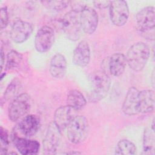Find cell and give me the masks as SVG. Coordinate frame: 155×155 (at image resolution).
I'll use <instances>...</instances> for the list:
<instances>
[{"mask_svg":"<svg viewBox=\"0 0 155 155\" xmlns=\"http://www.w3.org/2000/svg\"><path fill=\"white\" fill-rule=\"evenodd\" d=\"M88 100L91 102H97L108 94L110 88L111 80L108 74L103 70L92 72L89 76Z\"/></svg>","mask_w":155,"mask_h":155,"instance_id":"cell-1","label":"cell"},{"mask_svg":"<svg viewBox=\"0 0 155 155\" xmlns=\"http://www.w3.org/2000/svg\"><path fill=\"white\" fill-rule=\"evenodd\" d=\"M150 54V48L145 43L136 42L128 50L127 56H125L127 63L133 71H140L145 67Z\"/></svg>","mask_w":155,"mask_h":155,"instance_id":"cell-2","label":"cell"},{"mask_svg":"<svg viewBox=\"0 0 155 155\" xmlns=\"http://www.w3.org/2000/svg\"><path fill=\"white\" fill-rule=\"evenodd\" d=\"M89 124L84 116H76L67 127V136L70 142L78 144L84 142L87 137Z\"/></svg>","mask_w":155,"mask_h":155,"instance_id":"cell-3","label":"cell"},{"mask_svg":"<svg viewBox=\"0 0 155 155\" xmlns=\"http://www.w3.org/2000/svg\"><path fill=\"white\" fill-rule=\"evenodd\" d=\"M61 26L68 39L72 41L78 40L82 31L79 13L73 10L67 12L61 19Z\"/></svg>","mask_w":155,"mask_h":155,"instance_id":"cell-4","label":"cell"},{"mask_svg":"<svg viewBox=\"0 0 155 155\" xmlns=\"http://www.w3.org/2000/svg\"><path fill=\"white\" fill-rule=\"evenodd\" d=\"M31 105L30 96L26 93H22L15 97L8 108V118L15 122L26 115Z\"/></svg>","mask_w":155,"mask_h":155,"instance_id":"cell-5","label":"cell"},{"mask_svg":"<svg viewBox=\"0 0 155 155\" xmlns=\"http://www.w3.org/2000/svg\"><path fill=\"white\" fill-rule=\"evenodd\" d=\"M109 14L112 23L117 27L124 25L128 21L130 12L127 2L122 0L111 2Z\"/></svg>","mask_w":155,"mask_h":155,"instance_id":"cell-6","label":"cell"},{"mask_svg":"<svg viewBox=\"0 0 155 155\" xmlns=\"http://www.w3.org/2000/svg\"><path fill=\"white\" fill-rule=\"evenodd\" d=\"M61 140V131L53 121L50 123L43 140L44 153L56 154Z\"/></svg>","mask_w":155,"mask_h":155,"instance_id":"cell-7","label":"cell"},{"mask_svg":"<svg viewBox=\"0 0 155 155\" xmlns=\"http://www.w3.org/2000/svg\"><path fill=\"white\" fill-rule=\"evenodd\" d=\"M55 39L53 29L48 26L41 27L37 31L35 38V47L37 51L45 53L50 50Z\"/></svg>","mask_w":155,"mask_h":155,"instance_id":"cell-8","label":"cell"},{"mask_svg":"<svg viewBox=\"0 0 155 155\" xmlns=\"http://www.w3.org/2000/svg\"><path fill=\"white\" fill-rule=\"evenodd\" d=\"M137 28L141 33L153 30L155 26V10L153 6L145 7L140 10L136 16Z\"/></svg>","mask_w":155,"mask_h":155,"instance_id":"cell-9","label":"cell"},{"mask_svg":"<svg viewBox=\"0 0 155 155\" xmlns=\"http://www.w3.org/2000/svg\"><path fill=\"white\" fill-rule=\"evenodd\" d=\"M79 19L82 31L88 35L93 34L98 24V15L96 10L85 5L79 12Z\"/></svg>","mask_w":155,"mask_h":155,"instance_id":"cell-10","label":"cell"},{"mask_svg":"<svg viewBox=\"0 0 155 155\" xmlns=\"http://www.w3.org/2000/svg\"><path fill=\"white\" fill-rule=\"evenodd\" d=\"M33 31V25L29 22L21 19L15 21L10 30V38L16 43H22L27 41Z\"/></svg>","mask_w":155,"mask_h":155,"instance_id":"cell-11","label":"cell"},{"mask_svg":"<svg viewBox=\"0 0 155 155\" xmlns=\"http://www.w3.org/2000/svg\"><path fill=\"white\" fill-rule=\"evenodd\" d=\"M78 110L67 105L58 108L54 113L53 122L62 131L67 128L70 122L77 116Z\"/></svg>","mask_w":155,"mask_h":155,"instance_id":"cell-12","label":"cell"},{"mask_svg":"<svg viewBox=\"0 0 155 155\" xmlns=\"http://www.w3.org/2000/svg\"><path fill=\"white\" fill-rule=\"evenodd\" d=\"M39 127V117L36 115L28 114L20 120L16 129L25 137H30L38 132Z\"/></svg>","mask_w":155,"mask_h":155,"instance_id":"cell-13","label":"cell"},{"mask_svg":"<svg viewBox=\"0 0 155 155\" xmlns=\"http://www.w3.org/2000/svg\"><path fill=\"white\" fill-rule=\"evenodd\" d=\"M12 141L20 154L23 155L36 154L40 148L39 143L36 140L28 139L25 137L12 135Z\"/></svg>","mask_w":155,"mask_h":155,"instance_id":"cell-14","label":"cell"},{"mask_svg":"<svg viewBox=\"0 0 155 155\" xmlns=\"http://www.w3.org/2000/svg\"><path fill=\"white\" fill-rule=\"evenodd\" d=\"M139 90L134 87H130L127 93L123 102L122 110L123 113L128 116H134L139 114Z\"/></svg>","mask_w":155,"mask_h":155,"instance_id":"cell-15","label":"cell"},{"mask_svg":"<svg viewBox=\"0 0 155 155\" xmlns=\"http://www.w3.org/2000/svg\"><path fill=\"white\" fill-rule=\"evenodd\" d=\"M107 70L110 74L118 77L123 74L125 70L127 63L126 56L121 53L111 54L107 58Z\"/></svg>","mask_w":155,"mask_h":155,"instance_id":"cell-16","label":"cell"},{"mask_svg":"<svg viewBox=\"0 0 155 155\" xmlns=\"http://www.w3.org/2000/svg\"><path fill=\"white\" fill-rule=\"evenodd\" d=\"M90 57L91 51L88 43L85 40L80 41L73 51V63L79 67H86L90 61Z\"/></svg>","mask_w":155,"mask_h":155,"instance_id":"cell-17","label":"cell"},{"mask_svg":"<svg viewBox=\"0 0 155 155\" xmlns=\"http://www.w3.org/2000/svg\"><path fill=\"white\" fill-rule=\"evenodd\" d=\"M67 61L63 54L56 53L51 58L49 71L53 77L57 79L64 78L67 72Z\"/></svg>","mask_w":155,"mask_h":155,"instance_id":"cell-18","label":"cell"},{"mask_svg":"<svg viewBox=\"0 0 155 155\" xmlns=\"http://www.w3.org/2000/svg\"><path fill=\"white\" fill-rule=\"evenodd\" d=\"M154 109V92L152 90H144L139 93V113H148Z\"/></svg>","mask_w":155,"mask_h":155,"instance_id":"cell-19","label":"cell"},{"mask_svg":"<svg viewBox=\"0 0 155 155\" xmlns=\"http://www.w3.org/2000/svg\"><path fill=\"white\" fill-rule=\"evenodd\" d=\"M67 103L68 105L78 111L85 106L87 100L81 91L77 90H72L67 94Z\"/></svg>","mask_w":155,"mask_h":155,"instance_id":"cell-20","label":"cell"},{"mask_svg":"<svg viewBox=\"0 0 155 155\" xmlns=\"http://www.w3.org/2000/svg\"><path fill=\"white\" fill-rule=\"evenodd\" d=\"M155 151L154 130L146 128L143 136V154L154 155Z\"/></svg>","mask_w":155,"mask_h":155,"instance_id":"cell-21","label":"cell"},{"mask_svg":"<svg viewBox=\"0 0 155 155\" xmlns=\"http://www.w3.org/2000/svg\"><path fill=\"white\" fill-rule=\"evenodd\" d=\"M136 147L133 142L127 139H122L117 142L115 150V154L133 155L136 153Z\"/></svg>","mask_w":155,"mask_h":155,"instance_id":"cell-22","label":"cell"},{"mask_svg":"<svg viewBox=\"0 0 155 155\" xmlns=\"http://www.w3.org/2000/svg\"><path fill=\"white\" fill-rule=\"evenodd\" d=\"M22 61V56L16 50H11L7 55L5 70H14L19 67Z\"/></svg>","mask_w":155,"mask_h":155,"instance_id":"cell-23","label":"cell"},{"mask_svg":"<svg viewBox=\"0 0 155 155\" xmlns=\"http://www.w3.org/2000/svg\"><path fill=\"white\" fill-rule=\"evenodd\" d=\"M21 87V84L19 80L18 79H14L7 86L4 94V99L5 101L13 100L19 94H18V91L20 90Z\"/></svg>","mask_w":155,"mask_h":155,"instance_id":"cell-24","label":"cell"},{"mask_svg":"<svg viewBox=\"0 0 155 155\" xmlns=\"http://www.w3.org/2000/svg\"><path fill=\"white\" fill-rule=\"evenodd\" d=\"M48 5L55 10H62L65 8L70 3L69 1H46Z\"/></svg>","mask_w":155,"mask_h":155,"instance_id":"cell-25","label":"cell"},{"mask_svg":"<svg viewBox=\"0 0 155 155\" xmlns=\"http://www.w3.org/2000/svg\"><path fill=\"white\" fill-rule=\"evenodd\" d=\"M8 15L6 7L1 8L0 10V26L1 29L2 30L8 25Z\"/></svg>","mask_w":155,"mask_h":155,"instance_id":"cell-26","label":"cell"},{"mask_svg":"<svg viewBox=\"0 0 155 155\" xmlns=\"http://www.w3.org/2000/svg\"><path fill=\"white\" fill-rule=\"evenodd\" d=\"M0 139L1 143L4 145V147L7 148V147L9 144L8 140V134L7 131L4 128L2 127H1L0 128Z\"/></svg>","mask_w":155,"mask_h":155,"instance_id":"cell-27","label":"cell"},{"mask_svg":"<svg viewBox=\"0 0 155 155\" xmlns=\"http://www.w3.org/2000/svg\"><path fill=\"white\" fill-rule=\"evenodd\" d=\"M111 2V1H93V4L97 8L104 9L110 7Z\"/></svg>","mask_w":155,"mask_h":155,"instance_id":"cell-28","label":"cell"},{"mask_svg":"<svg viewBox=\"0 0 155 155\" xmlns=\"http://www.w3.org/2000/svg\"><path fill=\"white\" fill-rule=\"evenodd\" d=\"M0 60H1V62H0V63H1V73H2L3 67L4 65V62H5V54H4V52L2 50V48H1V50Z\"/></svg>","mask_w":155,"mask_h":155,"instance_id":"cell-29","label":"cell"},{"mask_svg":"<svg viewBox=\"0 0 155 155\" xmlns=\"http://www.w3.org/2000/svg\"><path fill=\"white\" fill-rule=\"evenodd\" d=\"M67 154H81V152H79V151H70V152H67L66 153Z\"/></svg>","mask_w":155,"mask_h":155,"instance_id":"cell-30","label":"cell"}]
</instances>
